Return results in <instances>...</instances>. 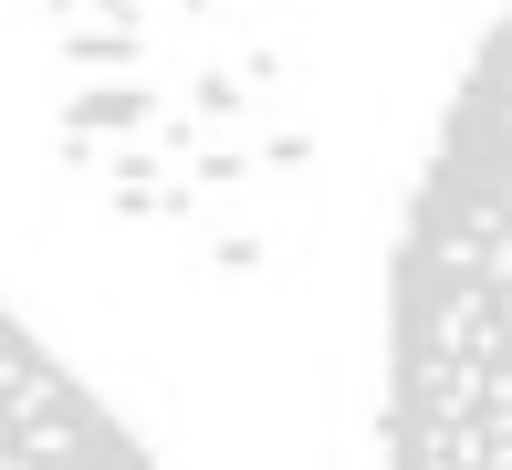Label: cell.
<instances>
[{
  "instance_id": "cell-3",
  "label": "cell",
  "mask_w": 512,
  "mask_h": 470,
  "mask_svg": "<svg viewBox=\"0 0 512 470\" xmlns=\"http://www.w3.org/2000/svg\"><path fill=\"white\" fill-rule=\"evenodd\" d=\"M0 470H157L126 418L0 303Z\"/></svg>"
},
{
  "instance_id": "cell-2",
  "label": "cell",
  "mask_w": 512,
  "mask_h": 470,
  "mask_svg": "<svg viewBox=\"0 0 512 470\" xmlns=\"http://www.w3.org/2000/svg\"><path fill=\"white\" fill-rule=\"evenodd\" d=\"M377 470H512V0L439 105L398 220Z\"/></svg>"
},
{
  "instance_id": "cell-1",
  "label": "cell",
  "mask_w": 512,
  "mask_h": 470,
  "mask_svg": "<svg viewBox=\"0 0 512 470\" xmlns=\"http://www.w3.org/2000/svg\"><path fill=\"white\" fill-rule=\"evenodd\" d=\"M324 0H11L53 63V126L136 220H209L304 157V21Z\"/></svg>"
}]
</instances>
